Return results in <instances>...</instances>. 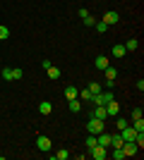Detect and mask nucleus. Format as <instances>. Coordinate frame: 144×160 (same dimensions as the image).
<instances>
[{"label": "nucleus", "instance_id": "16", "mask_svg": "<svg viewBox=\"0 0 144 160\" xmlns=\"http://www.w3.org/2000/svg\"><path fill=\"white\" fill-rule=\"evenodd\" d=\"M103 72H106V79L108 81H115V77H118V72H115V67H106V69H103Z\"/></svg>", "mask_w": 144, "mask_h": 160}, {"label": "nucleus", "instance_id": "29", "mask_svg": "<svg viewBox=\"0 0 144 160\" xmlns=\"http://www.w3.org/2000/svg\"><path fill=\"white\" fill-rule=\"evenodd\" d=\"M84 24H87V27H94V24H96V19H94V17H91V14H87V17H84Z\"/></svg>", "mask_w": 144, "mask_h": 160}, {"label": "nucleus", "instance_id": "20", "mask_svg": "<svg viewBox=\"0 0 144 160\" xmlns=\"http://www.w3.org/2000/svg\"><path fill=\"white\" fill-rule=\"evenodd\" d=\"M115 127H118V132H120V129H125V127H130V120H125V117H118Z\"/></svg>", "mask_w": 144, "mask_h": 160}, {"label": "nucleus", "instance_id": "14", "mask_svg": "<svg viewBox=\"0 0 144 160\" xmlns=\"http://www.w3.org/2000/svg\"><path fill=\"white\" fill-rule=\"evenodd\" d=\"M94 65H96V69H106V67H108L110 62H108V58H103V55H99V58L94 60Z\"/></svg>", "mask_w": 144, "mask_h": 160}, {"label": "nucleus", "instance_id": "31", "mask_svg": "<svg viewBox=\"0 0 144 160\" xmlns=\"http://www.w3.org/2000/svg\"><path fill=\"white\" fill-rule=\"evenodd\" d=\"M79 96H82L84 100H91V98H94V96H91V91H89V88H84V91H82V93H79Z\"/></svg>", "mask_w": 144, "mask_h": 160}, {"label": "nucleus", "instance_id": "32", "mask_svg": "<svg viewBox=\"0 0 144 160\" xmlns=\"http://www.w3.org/2000/svg\"><path fill=\"white\" fill-rule=\"evenodd\" d=\"M139 117H142V110H139V108H135V110H132V122L139 120Z\"/></svg>", "mask_w": 144, "mask_h": 160}, {"label": "nucleus", "instance_id": "8", "mask_svg": "<svg viewBox=\"0 0 144 160\" xmlns=\"http://www.w3.org/2000/svg\"><path fill=\"white\" fill-rule=\"evenodd\" d=\"M135 129L132 127H125V129H120V136H123V141H135Z\"/></svg>", "mask_w": 144, "mask_h": 160}, {"label": "nucleus", "instance_id": "7", "mask_svg": "<svg viewBox=\"0 0 144 160\" xmlns=\"http://www.w3.org/2000/svg\"><path fill=\"white\" fill-rule=\"evenodd\" d=\"M91 117H99V120L106 122V117H108V112H106V105H96L94 112H91Z\"/></svg>", "mask_w": 144, "mask_h": 160}, {"label": "nucleus", "instance_id": "13", "mask_svg": "<svg viewBox=\"0 0 144 160\" xmlns=\"http://www.w3.org/2000/svg\"><path fill=\"white\" fill-rule=\"evenodd\" d=\"M65 98H67V100L79 98V91H77V86H67V88H65Z\"/></svg>", "mask_w": 144, "mask_h": 160}, {"label": "nucleus", "instance_id": "9", "mask_svg": "<svg viewBox=\"0 0 144 160\" xmlns=\"http://www.w3.org/2000/svg\"><path fill=\"white\" fill-rule=\"evenodd\" d=\"M106 112H108V115H118V112H120V105H118L115 98L110 100V103H106Z\"/></svg>", "mask_w": 144, "mask_h": 160}, {"label": "nucleus", "instance_id": "4", "mask_svg": "<svg viewBox=\"0 0 144 160\" xmlns=\"http://www.w3.org/2000/svg\"><path fill=\"white\" fill-rule=\"evenodd\" d=\"M123 153H125V158H127V155H137L139 146L135 143V141H125V143H123Z\"/></svg>", "mask_w": 144, "mask_h": 160}, {"label": "nucleus", "instance_id": "25", "mask_svg": "<svg viewBox=\"0 0 144 160\" xmlns=\"http://www.w3.org/2000/svg\"><path fill=\"white\" fill-rule=\"evenodd\" d=\"M3 79H5V81H12V67H5V69H3Z\"/></svg>", "mask_w": 144, "mask_h": 160}, {"label": "nucleus", "instance_id": "15", "mask_svg": "<svg viewBox=\"0 0 144 160\" xmlns=\"http://www.w3.org/2000/svg\"><path fill=\"white\" fill-rule=\"evenodd\" d=\"M110 53H113V58H125V53H127V50H125V46H120V43H115Z\"/></svg>", "mask_w": 144, "mask_h": 160}, {"label": "nucleus", "instance_id": "26", "mask_svg": "<svg viewBox=\"0 0 144 160\" xmlns=\"http://www.w3.org/2000/svg\"><path fill=\"white\" fill-rule=\"evenodd\" d=\"M89 91H91V96H96V93H101V84H89Z\"/></svg>", "mask_w": 144, "mask_h": 160}, {"label": "nucleus", "instance_id": "3", "mask_svg": "<svg viewBox=\"0 0 144 160\" xmlns=\"http://www.w3.org/2000/svg\"><path fill=\"white\" fill-rule=\"evenodd\" d=\"M113 98H115V96L110 93V91H103V93H96V96H94L91 100H94L96 105H106V103H110Z\"/></svg>", "mask_w": 144, "mask_h": 160}, {"label": "nucleus", "instance_id": "19", "mask_svg": "<svg viewBox=\"0 0 144 160\" xmlns=\"http://www.w3.org/2000/svg\"><path fill=\"white\" fill-rule=\"evenodd\" d=\"M110 158H113V160H123L125 158L123 148H113V151H110Z\"/></svg>", "mask_w": 144, "mask_h": 160}, {"label": "nucleus", "instance_id": "17", "mask_svg": "<svg viewBox=\"0 0 144 160\" xmlns=\"http://www.w3.org/2000/svg\"><path fill=\"white\" fill-rule=\"evenodd\" d=\"M46 72H48V79H58V77H60V69H58V67H53V65L48 67Z\"/></svg>", "mask_w": 144, "mask_h": 160}, {"label": "nucleus", "instance_id": "1", "mask_svg": "<svg viewBox=\"0 0 144 160\" xmlns=\"http://www.w3.org/2000/svg\"><path fill=\"white\" fill-rule=\"evenodd\" d=\"M87 129H89L91 134H101V132H106V122L99 120V117H91V120L87 122Z\"/></svg>", "mask_w": 144, "mask_h": 160}, {"label": "nucleus", "instance_id": "22", "mask_svg": "<svg viewBox=\"0 0 144 160\" xmlns=\"http://www.w3.org/2000/svg\"><path fill=\"white\" fill-rule=\"evenodd\" d=\"M94 27H96V31H99V33H106V31H108V24H106V22H96Z\"/></svg>", "mask_w": 144, "mask_h": 160}, {"label": "nucleus", "instance_id": "18", "mask_svg": "<svg viewBox=\"0 0 144 160\" xmlns=\"http://www.w3.org/2000/svg\"><path fill=\"white\" fill-rule=\"evenodd\" d=\"M53 158H55V160H67V158H70V151H65V148H60L58 153H53Z\"/></svg>", "mask_w": 144, "mask_h": 160}, {"label": "nucleus", "instance_id": "5", "mask_svg": "<svg viewBox=\"0 0 144 160\" xmlns=\"http://www.w3.org/2000/svg\"><path fill=\"white\" fill-rule=\"evenodd\" d=\"M101 22H106L108 27H110V24H118V22H120V14H118L115 10H110V12L103 14V19H101Z\"/></svg>", "mask_w": 144, "mask_h": 160}, {"label": "nucleus", "instance_id": "6", "mask_svg": "<svg viewBox=\"0 0 144 160\" xmlns=\"http://www.w3.org/2000/svg\"><path fill=\"white\" fill-rule=\"evenodd\" d=\"M36 146H39V151L48 153V151H51V139H48V136H39V139H36Z\"/></svg>", "mask_w": 144, "mask_h": 160}, {"label": "nucleus", "instance_id": "30", "mask_svg": "<svg viewBox=\"0 0 144 160\" xmlns=\"http://www.w3.org/2000/svg\"><path fill=\"white\" fill-rule=\"evenodd\" d=\"M7 36H10V29H7V27H0V41H5Z\"/></svg>", "mask_w": 144, "mask_h": 160}, {"label": "nucleus", "instance_id": "2", "mask_svg": "<svg viewBox=\"0 0 144 160\" xmlns=\"http://www.w3.org/2000/svg\"><path fill=\"white\" fill-rule=\"evenodd\" d=\"M91 158H94V160H106V158H108V148L101 146V143H96V146L91 148Z\"/></svg>", "mask_w": 144, "mask_h": 160}, {"label": "nucleus", "instance_id": "10", "mask_svg": "<svg viewBox=\"0 0 144 160\" xmlns=\"http://www.w3.org/2000/svg\"><path fill=\"white\" fill-rule=\"evenodd\" d=\"M96 141H99V143H101V146L110 148V134H106V132H101V134H96Z\"/></svg>", "mask_w": 144, "mask_h": 160}, {"label": "nucleus", "instance_id": "11", "mask_svg": "<svg viewBox=\"0 0 144 160\" xmlns=\"http://www.w3.org/2000/svg\"><path fill=\"white\" fill-rule=\"evenodd\" d=\"M123 136L120 134H110V148H123Z\"/></svg>", "mask_w": 144, "mask_h": 160}, {"label": "nucleus", "instance_id": "12", "mask_svg": "<svg viewBox=\"0 0 144 160\" xmlns=\"http://www.w3.org/2000/svg\"><path fill=\"white\" fill-rule=\"evenodd\" d=\"M39 112L41 115H51L53 112V105H51L48 100H41V103H39Z\"/></svg>", "mask_w": 144, "mask_h": 160}, {"label": "nucleus", "instance_id": "28", "mask_svg": "<svg viewBox=\"0 0 144 160\" xmlns=\"http://www.w3.org/2000/svg\"><path fill=\"white\" fill-rule=\"evenodd\" d=\"M135 48H137V38H130L125 43V50H135Z\"/></svg>", "mask_w": 144, "mask_h": 160}, {"label": "nucleus", "instance_id": "23", "mask_svg": "<svg viewBox=\"0 0 144 160\" xmlns=\"http://www.w3.org/2000/svg\"><path fill=\"white\" fill-rule=\"evenodd\" d=\"M24 77V72H22L19 67H12V81H17V79H22Z\"/></svg>", "mask_w": 144, "mask_h": 160}, {"label": "nucleus", "instance_id": "21", "mask_svg": "<svg viewBox=\"0 0 144 160\" xmlns=\"http://www.w3.org/2000/svg\"><path fill=\"white\" fill-rule=\"evenodd\" d=\"M70 110H72V112H79V110H82V103H79V100H70Z\"/></svg>", "mask_w": 144, "mask_h": 160}, {"label": "nucleus", "instance_id": "27", "mask_svg": "<svg viewBox=\"0 0 144 160\" xmlns=\"http://www.w3.org/2000/svg\"><path fill=\"white\" fill-rule=\"evenodd\" d=\"M96 143H99V141H96V134H91L89 139H87V148H89V151H91V148H94Z\"/></svg>", "mask_w": 144, "mask_h": 160}, {"label": "nucleus", "instance_id": "24", "mask_svg": "<svg viewBox=\"0 0 144 160\" xmlns=\"http://www.w3.org/2000/svg\"><path fill=\"white\" fill-rule=\"evenodd\" d=\"M132 129H135V132H144V122H142V117L132 122Z\"/></svg>", "mask_w": 144, "mask_h": 160}]
</instances>
